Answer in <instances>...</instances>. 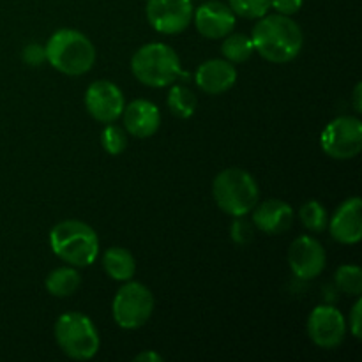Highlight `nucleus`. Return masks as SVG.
<instances>
[{
    "mask_svg": "<svg viewBox=\"0 0 362 362\" xmlns=\"http://www.w3.org/2000/svg\"><path fill=\"white\" fill-rule=\"evenodd\" d=\"M166 103H168L170 112L179 119H189L197 110V95L184 85H175L170 90Z\"/></svg>",
    "mask_w": 362,
    "mask_h": 362,
    "instance_id": "nucleus-21",
    "label": "nucleus"
},
{
    "mask_svg": "<svg viewBox=\"0 0 362 362\" xmlns=\"http://www.w3.org/2000/svg\"><path fill=\"white\" fill-rule=\"evenodd\" d=\"M362 85L357 83L356 85V90H354V110H356L357 113L362 112Z\"/></svg>",
    "mask_w": 362,
    "mask_h": 362,
    "instance_id": "nucleus-31",
    "label": "nucleus"
},
{
    "mask_svg": "<svg viewBox=\"0 0 362 362\" xmlns=\"http://www.w3.org/2000/svg\"><path fill=\"white\" fill-rule=\"evenodd\" d=\"M255 52L274 64H286L296 59L304 45V35L297 21L285 14H265L258 18L251 32Z\"/></svg>",
    "mask_w": 362,
    "mask_h": 362,
    "instance_id": "nucleus-1",
    "label": "nucleus"
},
{
    "mask_svg": "<svg viewBox=\"0 0 362 362\" xmlns=\"http://www.w3.org/2000/svg\"><path fill=\"white\" fill-rule=\"evenodd\" d=\"M124 129L136 138H151L161 126V112L154 103L147 99H136L129 103L122 112Z\"/></svg>",
    "mask_w": 362,
    "mask_h": 362,
    "instance_id": "nucleus-16",
    "label": "nucleus"
},
{
    "mask_svg": "<svg viewBox=\"0 0 362 362\" xmlns=\"http://www.w3.org/2000/svg\"><path fill=\"white\" fill-rule=\"evenodd\" d=\"M303 4L304 0H271L272 9H276L278 14H285V16H292V14L299 13Z\"/></svg>",
    "mask_w": 362,
    "mask_h": 362,
    "instance_id": "nucleus-28",
    "label": "nucleus"
},
{
    "mask_svg": "<svg viewBox=\"0 0 362 362\" xmlns=\"http://www.w3.org/2000/svg\"><path fill=\"white\" fill-rule=\"evenodd\" d=\"M293 223V211L283 200H265L253 209V225L267 235H279Z\"/></svg>",
    "mask_w": 362,
    "mask_h": 362,
    "instance_id": "nucleus-17",
    "label": "nucleus"
},
{
    "mask_svg": "<svg viewBox=\"0 0 362 362\" xmlns=\"http://www.w3.org/2000/svg\"><path fill=\"white\" fill-rule=\"evenodd\" d=\"M103 267L115 281H129L136 272V260L133 253L124 247H110L103 257Z\"/></svg>",
    "mask_w": 362,
    "mask_h": 362,
    "instance_id": "nucleus-18",
    "label": "nucleus"
},
{
    "mask_svg": "<svg viewBox=\"0 0 362 362\" xmlns=\"http://www.w3.org/2000/svg\"><path fill=\"white\" fill-rule=\"evenodd\" d=\"M134 361L138 362H161L163 357L156 352H141L134 357Z\"/></svg>",
    "mask_w": 362,
    "mask_h": 362,
    "instance_id": "nucleus-30",
    "label": "nucleus"
},
{
    "mask_svg": "<svg viewBox=\"0 0 362 362\" xmlns=\"http://www.w3.org/2000/svg\"><path fill=\"white\" fill-rule=\"evenodd\" d=\"M145 13L159 34H180L193 21V0H147Z\"/></svg>",
    "mask_w": 362,
    "mask_h": 362,
    "instance_id": "nucleus-9",
    "label": "nucleus"
},
{
    "mask_svg": "<svg viewBox=\"0 0 362 362\" xmlns=\"http://www.w3.org/2000/svg\"><path fill=\"white\" fill-rule=\"evenodd\" d=\"M334 281L341 292L346 296L361 297L362 293V271L357 265H341L338 267L334 276Z\"/></svg>",
    "mask_w": 362,
    "mask_h": 362,
    "instance_id": "nucleus-23",
    "label": "nucleus"
},
{
    "mask_svg": "<svg viewBox=\"0 0 362 362\" xmlns=\"http://www.w3.org/2000/svg\"><path fill=\"white\" fill-rule=\"evenodd\" d=\"M198 88L205 94L219 95L228 92L237 81V69L226 59H211L200 64L194 73Z\"/></svg>",
    "mask_w": 362,
    "mask_h": 362,
    "instance_id": "nucleus-14",
    "label": "nucleus"
},
{
    "mask_svg": "<svg viewBox=\"0 0 362 362\" xmlns=\"http://www.w3.org/2000/svg\"><path fill=\"white\" fill-rule=\"evenodd\" d=\"M194 27L204 37H226L235 28V14L221 0H207L193 13Z\"/></svg>",
    "mask_w": 362,
    "mask_h": 362,
    "instance_id": "nucleus-13",
    "label": "nucleus"
},
{
    "mask_svg": "<svg viewBox=\"0 0 362 362\" xmlns=\"http://www.w3.org/2000/svg\"><path fill=\"white\" fill-rule=\"evenodd\" d=\"M228 6L235 16L258 20L271 9V0H228Z\"/></svg>",
    "mask_w": 362,
    "mask_h": 362,
    "instance_id": "nucleus-24",
    "label": "nucleus"
},
{
    "mask_svg": "<svg viewBox=\"0 0 362 362\" xmlns=\"http://www.w3.org/2000/svg\"><path fill=\"white\" fill-rule=\"evenodd\" d=\"M253 223H250L247 219H244V216H237L235 221L232 223V228H230V233H232L233 243L237 244H247L251 239H253Z\"/></svg>",
    "mask_w": 362,
    "mask_h": 362,
    "instance_id": "nucleus-26",
    "label": "nucleus"
},
{
    "mask_svg": "<svg viewBox=\"0 0 362 362\" xmlns=\"http://www.w3.org/2000/svg\"><path fill=\"white\" fill-rule=\"evenodd\" d=\"M85 106L98 122L112 124L122 117L126 99L122 90L108 80H98L88 85L85 92Z\"/></svg>",
    "mask_w": 362,
    "mask_h": 362,
    "instance_id": "nucleus-11",
    "label": "nucleus"
},
{
    "mask_svg": "<svg viewBox=\"0 0 362 362\" xmlns=\"http://www.w3.org/2000/svg\"><path fill=\"white\" fill-rule=\"evenodd\" d=\"M362 202L359 197H352L336 209L329 221L332 239L341 244H357L362 239Z\"/></svg>",
    "mask_w": 362,
    "mask_h": 362,
    "instance_id": "nucleus-15",
    "label": "nucleus"
},
{
    "mask_svg": "<svg viewBox=\"0 0 362 362\" xmlns=\"http://www.w3.org/2000/svg\"><path fill=\"white\" fill-rule=\"evenodd\" d=\"M350 332L354 338H362V299L357 297V303L354 304L352 311H350Z\"/></svg>",
    "mask_w": 362,
    "mask_h": 362,
    "instance_id": "nucleus-29",
    "label": "nucleus"
},
{
    "mask_svg": "<svg viewBox=\"0 0 362 362\" xmlns=\"http://www.w3.org/2000/svg\"><path fill=\"white\" fill-rule=\"evenodd\" d=\"M308 334L311 341L325 350L338 349L346 336V320L334 306H317L308 318Z\"/></svg>",
    "mask_w": 362,
    "mask_h": 362,
    "instance_id": "nucleus-10",
    "label": "nucleus"
},
{
    "mask_svg": "<svg viewBox=\"0 0 362 362\" xmlns=\"http://www.w3.org/2000/svg\"><path fill=\"white\" fill-rule=\"evenodd\" d=\"M322 151L334 159H352L362 148V122L357 117H338L324 127Z\"/></svg>",
    "mask_w": 362,
    "mask_h": 362,
    "instance_id": "nucleus-8",
    "label": "nucleus"
},
{
    "mask_svg": "<svg viewBox=\"0 0 362 362\" xmlns=\"http://www.w3.org/2000/svg\"><path fill=\"white\" fill-rule=\"evenodd\" d=\"M212 194L218 207L228 216L250 214L258 204V184L250 172L243 168H226L212 182Z\"/></svg>",
    "mask_w": 362,
    "mask_h": 362,
    "instance_id": "nucleus-5",
    "label": "nucleus"
},
{
    "mask_svg": "<svg viewBox=\"0 0 362 362\" xmlns=\"http://www.w3.org/2000/svg\"><path fill=\"white\" fill-rule=\"evenodd\" d=\"M223 57L232 64H243L250 60V57L255 53L253 41L246 34H233L230 32L221 45Z\"/></svg>",
    "mask_w": 362,
    "mask_h": 362,
    "instance_id": "nucleus-20",
    "label": "nucleus"
},
{
    "mask_svg": "<svg viewBox=\"0 0 362 362\" xmlns=\"http://www.w3.org/2000/svg\"><path fill=\"white\" fill-rule=\"evenodd\" d=\"M55 339L64 354L74 361H88L99 352V334L90 318L78 311L60 315L55 324Z\"/></svg>",
    "mask_w": 362,
    "mask_h": 362,
    "instance_id": "nucleus-6",
    "label": "nucleus"
},
{
    "mask_svg": "<svg viewBox=\"0 0 362 362\" xmlns=\"http://www.w3.org/2000/svg\"><path fill=\"white\" fill-rule=\"evenodd\" d=\"M154 311L151 290L138 281H124L112 304L113 320L122 329H138L147 324Z\"/></svg>",
    "mask_w": 362,
    "mask_h": 362,
    "instance_id": "nucleus-7",
    "label": "nucleus"
},
{
    "mask_svg": "<svg viewBox=\"0 0 362 362\" xmlns=\"http://www.w3.org/2000/svg\"><path fill=\"white\" fill-rule=\"evenodd\" d=\"M21 57H23V62H27L28 66H32V67L41 66L42 62H46L45 46L35 45V42H32V45L25 46V49H23V53H21Z\"/></svg>",
    "mask_w": 362,
    "mask_h": 362,
    "instance_id": "nucleus-27",
    "label": "nucleus"
},
{
    "mask_svg": "<svg viewBox=\"0 0 362 362\" xmlns=\"http://www.w3.org/2000/svg\"><path fill=\"white\" fill-rule=\"evenodd\" d=\"M52 251L73 267H88L99 255V239L90 225L76 219L57 223L49 232Z\"/></svg>",
    "mask_w": 362,
    "mask_h": 362,
    "instance_id": "nucleus-2",
    "label": "nucleus"
},
{
    "mask_svg": "<svg viewBox=\"0 0 362 362\" xmlns=\"http://www.w3.org/2000/svg\"><path fill=\"white\" fill-rule=\"evenodd\" d=\"M299 216H300V221H303V225L306 226L310 232L320 233V232H324L329 225L327 212H325L324 205L317 200L306 202V204L300 207Z\"/></svg>",
    "mask_w": 362,
    "mask_h": 362,
    "instance_id": "nucleus-22",
    "label": "nucleus"
},
{
    "mask_svg": "<svg viewBox=\"0 0 362 362\" xmlns=\"http://www.w3.org/2000/svg\"><path fill=\"white\" fill-rule=\"evenodd\" d=\"M288 264L297 278L315 279L325 269L327 255L320 240L310 235H300L290 244Z\"/></svg>",
    "mask_w": 362,
    "mask_h": 362,
    "instance_id": "nucleus-12",
    "label": "nucleus"
},
{
    "mask_svg": "<svg viewBox=\"0 0 362 362\" xmlns=\"http://www.w3.org/2000/svg\"><path fill=\"white\" fill-rule=\"evenodd\" d=\"M131 71L138 81L154 88L166 87L179 76L187 78L180 69L177 52L165 42H148L141 46L131 59Z\"/></svg>",
    "mask_w": 362,
    "mask_h": 362,
    "instance_id": "nucleus-4",
    "label": "nucleus"
},
{
    "mask_svg": "<svg viewBox=\"0 0 362 362\" xmlns=\"http://www.w3.org/2000/svg\"><path fill=\"white\" fill-rule=\"evenodd\" d=\"M46 60L67 76L88 73L95 62V48L90 39L74 28H60L45 46Z\"/></svg>",
    "mask_w": 362,
    "mask_h": 362,
    "instance_id": "nucleus-3",
    "label": "nucleus"
},
{
    "mask_svg": "<svg viewBox=\"0 0 362 362\" xmlns=\"http://www.w3.org/2000/svg\"><path fill=\"white\" fill-rule=\"evenodd\" d=\"M80 272L74 267H59L46 278V290L55 297H69L80 288Z\"/></svg>",
    "mask_w": 362,
    "mask_h": 362,
    "instance_id": "nucleus-19",
    "label": "nucleus"
},
{
    "mask_svg": "<svg viewBox=\"0 0 362 362\" xmlns=\"http://www.w3.org/2000/svg\"><path fill=\"white\" fill-rule=\"evenodd\" d=\"M101 144L108 154L119 156L126 151L127 147V136L126 131L122 127L115 126V124H106V127L101 133Z\"/></svg>",
    "mask_w": 362,
    "mask_h": 362,
    "instance_id": "nucleus-25",
    "label": "nucleus"
}]
</instances>
